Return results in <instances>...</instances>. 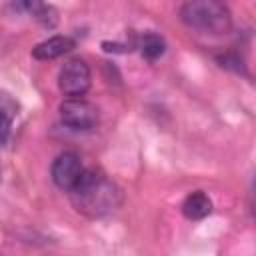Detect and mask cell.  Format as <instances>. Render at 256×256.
<instances>
[{"label": "cell", "instance_id": "6da1fadb", "mask_svg": "<svg viewBox=\"0 0 256 256\" xmlns=\"http://www.w3.org/2000/svg\"><path fill=\"white\" fill-rule=\"evenodd\" d=\"M70 200L78 212L96 218L114 212L122 202V192L106 174L88 168L70 190Z\"/></svg>", "mask_w": 256, "mask_h": 256}, {"label": "cell", "instance_id": "7a4b0ae2", "mask_svg": "<svg viewBox=\"0 0 256 256\" xmlns=\"http://www.w3.org/2000/svg\"><path fill=\"white\" fill-rule=\"evenodd\" d=\"M180 20L202 34H226L232 26L228 6L218 0H192L182 4Z\"/></svg>", "mask_w": 256, "mask_h": 256}, {"label": "cell", "instance_id": "3957f363", "mask_svg": "<svg viewBox=\"0 0 256 256\" xmlns=\"http://www.w3.org/2000/svg\"><path fill=\"white\" fill-rule=\"evenodd\" d=\"M90 82H92L90 68L80 58L68 60L60 68V72H58V88L68 98H80V96H84L88 92V88H90Z\"/></svg>", "mask_w": 256, "mask_h": 256}, {"label": "cell", "instance_id": "277c9868", "mask_svg": "<svg viewBox=\"0 0 256 256\" xmlns=\"http://www.w3.org/2000/svg\"><path fill=\"white\" fill-rule=\"evenodd\" d=\"M60 118L72 130H90L98 122V110L84 98H66L58 106Z\"/></svg>", "mask_w": 256, "mask_h": 256}, {"label": "cell", "instance_id": "5b68a950", "mask_svg": "<svg viewBox=\"0 0 256 256\" xmlns=\"http://www.w3.org/2000/svg\"><path fill=\"white\" fill-rule=\"evenodd\" d=\"M84 170H86V168L82 166L78 154H74V152H62V154H58V156L54 158L50 172H52L54 184H56L58 188L70 192V190L78 184V180L82 178Z\"/></svg>", "mask_w": 256, "mask_h": 256}, {"label": "cell", "instance_id": "8992f818", "mask_svg": "<svg viewBox=\"0 0 256 256\" xmlns=\"http://www.w3.org/2000/svg\"><path fill=\"white\" fill-rule=\"evenodd\" d=\"M74 48V40L70 36H52L32 48V56L36 60H54L64 56Z\"/></svg>", "mask_w": 256, "mask_h": 256}, {"label": "cell", "instance_id": "52a82bcc", "mask_svg": "<svg viewBox=\"0 0 256 256\" xmlns=\"http://www.w3.org/2000/svg\"><path fill=\"white\" fill-rule=\"evenodd\" d=\"M212 212V200L202 190L190 192L182 202V214L188 220H202Z\"/></svg>", "mask_w": 256, "mask_h": 256}, {"label": "cell", "instance_id": "ba28073f", "mask_svg": "<svg viewBox=\"0 0 256 256\" xmlns=\"http://www.w3.org/2000/svg\"><path fill=\"white\" fill-rule=\"evenodd\" d=\"M138 48H140V54H142L144 58L156 60V58H160V56L164 54L166 42H164L162 36H158V34H154V32H148V34H144V36L140 38Z\"/></svg>", "mask_w": 256, "mask_h": 256}, {"label": "cell", "instance_id": "9c48e42d", "mask_svg": "<svg viewBox=\"0 0 256 256\" xmlns=\"http://www.w3.org/2000/svg\"><path fill=\"white\" fill-rule=\"evenodd\" d=\"M2 142L6 144L8 142V134H10V128H12V118H14V112H16V102L10 100L8 94H2Z\"/></svg>", "mask_w": 256, "mask_h": 256}, {"label": "cell", "instance_id": "30bf717a", "mask_svg": "<svg viewBox=\"0 0 256 256\" xmlns=\"http://www.w3.org/2000/svg\"><path fill=\"white\" fill-rule=\"evenodd\" d=\"M254 186H256V182H254Z\"/></svg>", "mask_w": 256, "mask_h": 256}]
</instances>
